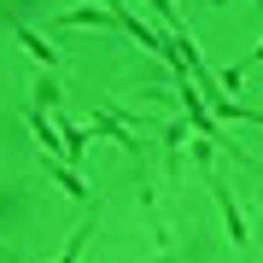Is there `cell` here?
I'll use <instances>...</instances> for the list:
<instances>
[{"label":"cell","mask_w":263,"mask_h":263,"mask_svg":"<svg viewBox=\"0 0 263 263\" xmlns=\"http://www.w3.org/2000/svg\"><path fill=\"white\" fill-rule=\"evenodd\" d=\"M211 193H216V211H222V234L234 240V246H246V216H240V205H234V193H228V181L216 176Z\"/></svg>","instance_id":"1"},{"label":"cell","mask_w":263,"mask_h":263,"mask_svg":"<svg viewBox=\"0 0 263 263\" xmlns=\"http://www.w3.org/2000/svg\"><path fill=\"white\" fill-rule=\"evenodd\" d=\"M24 123H29V135L41 141V152H47V158H59V152H65V135L53 129V117L41 111V105H24Z\"/></svg>","instance_id":"2"},{"label":"cell","mask_w":263,"mask_h":263,"mask_svg":"<svg viewBox=\"0 0 263 263\" xmlns=\"http://www.w3.org/2000/svg\"><path fill=\"white\" fill-rule=\"evenodd\" d=\"M0 18L12 24V35H18V41H24V47L35 53V59H41V65H47V70H59V65H65V59H59V47H53V41H41V35H35V29H29L24 18H12V12H0Z\"/></svg>","instance_id":"3"},{"label":"cell","mask_w":263,"mask_h":263,"mask_svg":"<svg viewBox=\"0 0 263 263\" xmlns=\"http://www.w3.org/2000/svg\"><path fill=\"white\" fill-rule=\"evenodd\" d=\"M59 29H117V18L105 6H70V12H59Z\"/></svg>","instance_id":"4"},{"label":"cell","mask_w":263,"mask_h":263,"mask_svg":"<svg viewBox=\"0 0 263 263\" xmlns=\"http://www.w3.org/2000/svg\"><path fill=\"white\" fill-rule=\"evenodd\" d=\"M47 176L59 181V187H65L70 199H88V181H82V170L76 164H65V158H47Z\"/></svg>","instance_id":"5"},{"label":"cell","mask_w":263,"mask_h":263,"mask_svg":"<svg viewBox=\"0 0 263 263\" xmlns=\"http://www.w3.org/2000/svg\"><path fill=\"white\" fill-rule=\"evenodd\" d=\"M94 129H100V135H111V141H123V146L135 152V135H129V117H117L111 105H100V111H94Z\"/></svg>","instance_id":"6"},{"label":"cell","mask_w":263,"mask_h":263,"mask_svg":"<svg viewBox=\"0 0 263 263\" xmlns=\"http://www.w3.org/2000/svg\"><path fill=\"white\" fill-rule=\"evenodd\" d=\"M88 234H94V222H82V228H76V240L65 246V252H59V263H76V257H82V246H88Z\"/></svg>","instance_id":"7"},{"label":"cell","mask_w":263,"mask_h":263,"mask_svg":"<svg viewBox=\"0 0 263 263\" xmlns=\"http://www.w3.org/2000/svg\"><path fill=\"white\" fill-rule=\"evenodd\" d=\"M35 105H41V111H53V105H59V82H53V76H41V82H35Z\"/></svg>","instance_id":"8"},{"label":"cell","mask_w":263,"mask_h":263,"mask_svg":"<svg viewBox=\"0 0 263 263\" xmlns=\"http://www.w3.org/2000/svg\"><path fill=\"white\" fill-rule=\"evenodd\" d=\"M0 257H12V252H6V246H0Z\"/></svg>","instance_id":"9"}]
</instances>
